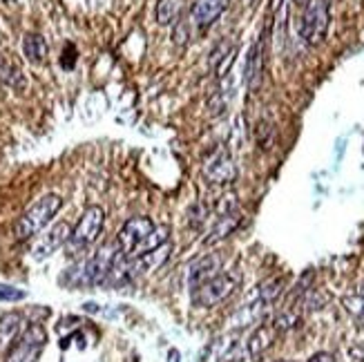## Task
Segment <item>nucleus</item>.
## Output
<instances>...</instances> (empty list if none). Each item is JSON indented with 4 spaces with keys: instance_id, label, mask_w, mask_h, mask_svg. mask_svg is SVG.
Returning a JSON list of instances; mask_svg holds the SVG:
<instances>
[{
    "instance_id": "obj_33",
    "label": "nucleus",
    "mask_w": 364,
    "mask_h": 362,
    "mask_svg": "<svg viewBox=\"0 0 364 362\" xmlns=\"http://www.w3.org/2000/svg\"><path fill=\"white\" fill-rule=\"evenodd\" d=\"M277 362H291V360H277Z\"/></svg>"
},
{
    "instance_id": "obj_4",
    "label": "nucleus",
    "mask_w": 364,
    "mask_h": 362,
    "mask_svg": "<svg viewBox=\"0 0 364 362\" xmlns=\"http://www.w3.org/2000/svg\"><path fill=\"white\" fill-rule=\"evenodd\" d=\"M103 223H105V210L101 206H88L81 212L77 226L72 228V235L65 244L68 253L72 255V258H77L79 253L90 249L92 244L101 237Z\"/></svg>"
},
{
    "instance_id": "obj_12",
    "label": "nucleus",
    "mask_w": 364,
    "mask_h": 362,
    "mask_svg": "<svg viewBox=\"0 0 364 362\" xmlns=\"http://www.w3.org/2000/svg\"><path fill=\"white\" fill-rule=\"evenodd\" d=\"M221 266H223L221 253H208V255H203V258H199L195 264L190 266V271H188V286H190V291H195L197 286H201L203 282L217 278V275L221 273Z\"/></svg>"
},
{
    "instance_id": "obj_14",
    "label": "nucleus",
    "mask_w": 364,
    "mask_h": 362,
    "mask_svg": "<svg viewBox=\"0 0 364 362\" xmlns=\"http://www.w3.org/2000/svg\"><path fill=\"white\" fill-rule=\"evenodd\" d=\"M230 0H195L192 5V20L199 29H208L215 20L226 12Z\"/></svg>"
},
{
    "instance_id": "obj_30",
    "label": "nucleus",
    "mask_w": 364,
    "mask_h": 362,
    "mask_svg": "<svg viewBox=\"0 0 364 362\" xmlns=\"http://www.w3.org/2000/svg\"><path fill=\"white\" fill-rule=\"evenodd\" d=\"M168 358H170V362H179V351L173 349V351H170V354H168Z\"/></svg>"
},
{
    "instance_id": "obj_31",
    "label": "nucleus",
    "mask_w": 364,
    "mask_h": 362,
    "mask_svg": "<svg viewBox=\"0 0 364 362\" xmlns=\"http://www.w3.org/2000/svg\"><path fill=\"white\" fill-rule=\"evenodd\" d=\"M356 293L364 297V284H360V286H358V289H356Z\"/></svg>"
},
{
    "instance_id": "obj_26",
    "label": "nucleus",
    "mask_w": 364,
    "mask_h": 362,
    "mask_svg": "<svg viewBox=\"0 0 364 362\" xmlns=\"http://www.w3.org/2000/svg\"><path fill=\"white\" fill-rule=\"evenodd\" d=\"M27 293L23 289H16V286H9V284H0V300L5 302H20L25 300Z\"/></svg>"
},
{
    "instance_id": "obj_3",
    "label": "nucleus",
    "mask_w": 364,
    "mask_h": 362,
    "mask_svg": "<svg viewBox=\"0 0 364 362\" xmlns=\"http://www.w3.org/2000/svg\"><path fill=\"white\" fill-rule=\"evenodd\" d=\"M331 25V0H306L299 18V36L306 45H322Z\"/></svg>"
},
{
    "instance_id": "obj_27",
    "label": "nucleus",
    "mask_w": 364,
    "mask_h": 362,
    "mask_svg": "<svg viewBox=\"0 0 364 362\" xmlns=\"http://www.w3.org/2000/svg\"><path fill=\"white\" fill-rule=\"evenodd\" d=\"M74 63H77V47H74L72 42H70V45H68L65 49H63L61 65L65 68V70H72V68H74Z\"/></svg>"
},
{
    "instance_id": "obj_23",
    "label": "nucleus",
    "mask_w": 364,
    "mask_h": 362,
    "mask_svg": "<svg viewBox=\"0 0 364 362\" xmlns=\"http://www.w3.org/2000/svg\"><path fill=\"white\" fill-rule=\"evenodd\" d=\"M273 141H275V127H273V123H269V121H260V123H257V143H260V148L269 150V148L273 145Z\"/></svg>"
},
{
    "instance_id": "obj_34",
    "label": "nucleus",
    "mask_w": 364,
    "mask_h": 362,
    "mask_svg": "<svg viewBox=\"0 0 364 362\" xmlns=\"http://www.w3.org/2000/svg\"><path fill=\"white\" fill-rule=\"evenodd\" d=\"M248 3H251V5H253V3H255V0H248Z\"/></svg>"
},
{
    "instance_id": "obj_16",
    "label": "nucleus",
    "mask_w": 364,
    "mask_h": 362,
    "mask_svg": "<svg viewBox=\"0 0 364 362\" xmlns=\"http://www.w3.org/2000/svg\"><path fill=\"white\" fill-rule=\"evenodd\" d=\"M25 331V317L18 311H9L0 317V347H9Z\"/></svg>"
},
{
    "instance_id": "obj_19",
    "label": "nucleus",
    "mask_w": 364,
    "mask_h": 362,
    "mask_svg": "<svg viewBox=\"0 0 364 362\" xmlns=\"http://www.w3.org/2000/svg\"><path fill=\"white\" fill-rule=\"evenodd\" d=\"M184 0H157V20L159 25H175L179 20Z\"/></svg>"
},
{
    "instance_id": "obj_15",
    "label": "nucleus",
    "mask_w": 364,
    "mask_h": 362,
    "mask_svg": "<svg viewBox=\"0 0 364 362\" xmlns=\"http://www.w3.org/2000/svg\"><path fill=\"white\" fill-rule=\"evenodd\" d=\"M277 336H280V331L273 326V322L271 324H260L253 331V336L246 340V345H244L246 356H248V358H260L264 351L275 343Z\"/></svg>"
},
{
    "instance_id": "obj_9",
    "label": "nucleus",
    "mask_w": 364,
    "mask_h": 362,
    "mask_svg": "<svg viewBox=\"0 0 364 362\" xmlns=\"http://www.w3.org/2000/svg\"><path fill=\"white\" fill-rule=\"evenodd\" d=\"M203 177H206L210 184H217V186L232 184V181L237 179V166H235L230 152L217 150L212 155L206 162V166H203Z\"/></svg>"
},
{
    "instance_id": "obj_18",
    "label": "nucleus",
    "mask_w": 364,
    "mask_h": 362,
    "mask_svg": "<svg viewBox=\"0 0 364 362\" xmlns=\"http://www.w3.org/2000/svg\"><path fill=\"white\" fill-rule=\"evenodd\" d=\"M23 54L29 63L40 65L47 58V42L40 34H25L23 38Z\"/></svg>"
},
{
    "instance_id": "obj_17",
    "label": "nucleus",
    "mask_w": 364,
    "mask_h": 362,
    "mask_svg": "<svg viewBox=\"0 0 364 362\" xmlns=\"http://www.w3.org/2000/svg\"><path fill=\"white\" fill-rule=\"evenodd\" d=\"M266 306H269V304H264V302L260 300V297H257V300H255L253 304L242 306L239 311L230 317V326H232V329H246V326H251V324H257V322L262 320Z\"/></svg>"
},
{
    "instance_id": "obj_29",
    "label": "nucleus",
    "mask_w": 364,
    "mask_h": 362,
    "mask_svg": "<svg viewBox=\"0 0 364 362\" xmlns=\"http://www.w3.org/2000/svg\"><path fill=\"white\" fill-rule=\"evenodd\" d=\"M85 311H90V313H99L101 308H99V304H94V302H88L85 304Z\"/></svg>"
},
{
    "instance_id": "obj_28",
    "label": "nucleus",
    "mask_w": 364,
    "mask_h": 362,
    "mask_svg": "<svg viewBox=\"0 0 364 362\" xmlns=\"http://www.w3.org/2000/svg\"><path fill=\"white\" fill-rule=\"evenodd\" d=\"M306 362H335V356H333V354H329V351H319V354L310 356Z\"/></svg>"
},
{
    "instance_id": "obj_22",
    "label": "nucleus",
    "mask_w": 364,
    "mask_h": 362,
    "mask_svg": "<svg viewBox=\"0 0 364 362\" xmlns=\"http://www.w3.org/2000/svg\"><path fill=\"white\" fill-rule=\"evenodd\" d=\"M235 52V47L230 45L228 40H221L219 45L210 52V56H208V68L210 70H215V72H221V68L226 65V56H230Z\"/></svg>"
},
{
    "instance_id": "obj_11",
    "label": "nucleus",
    "mask_w": 364,
    "mask_h": 362,
    "mask_svg": "<svg viewBox=\"0 0 364 362\" xmlns=\"http://www.w3.org/2000/svg\"><path fill=\"white\" fill-rule=\"evenodd\" d=\"M264 68H266V38L260 36L248 49L246 68H244V81L248 85L251 92L260 90V85L264 81Z\"/></svg>"
},
{
    "instance_id": "obj_24",
    "label": "nucleus",
    "mask_w": 364,
    "mask_h": 362,
    "mask_svg": "<svg viewBox=\"0 0 364 362\" xmlns=\"http://www.w3.org/2000/svg\"><path fill=\"white\" fill-rule=\"evenodd\" d=\"M299 324V315L295 313V311H284V313H280L273 320V326L277 329L280 333H284V331H288V329H293V326H297Z\"/></svg>"
},
{
    "instance_id": "obj_8",
    "label": "nucleus",
    "mask_w": 364,
    "mask_h": 362,
    "mask_svg": "<svg viewBox=\"0 0 364 362\" xmlns=\"http://www.w3.org/2000/svg\"><path fill=\"white\" fill-rule=\"evenodd\" d=\"M170 253H173V244L166 242V244H161V246H157L152 251H145V253H139V255H132V258H125L123 255L130 280L136 282L139 278H143V275L161 269V266L168 262Z\"/></svg>"
},
{
    "instance_id": "obj_6",
    "label": "nucleus",
    "mask_w": 364,
    "mask_h": 362,
    "mask_svg": "<svg viewBox=\"0 0 364 362\" xmlns=\"http://www.w3.org/2000/svg\"><path fill=\"white\" fill-rule=\"evenodd\" d=\"M237 282H239L237 275L219 273L217 278L203 282L201 286H197V289L192 291V302H195L197 306H203V308L217 306L226 300V297L232 295V291L237 289Z\"/></svg>"
},
{
    "instance_id": "obj_25",
    "label": "nucleus",
    "mask_w": 364,
    "mask_h": 362,
    "mask_svg": "<svg viewBox=\"0 0 364 362\" xmlns=\"http://www.w3.org/2000/svg\"><path fill=\"white\" fill-rule=\"evenodd\" d=\"M208 212H210V208H208L206 204H201V201H199V204H195V206L190 208V212H188V221H190L195 228H199L201 223L208 219Z\"/></svg>"
},
{
    "instance_id": "obj_5",
    "label": "nucleus",
    "mask_w": 364,
    "mask_h": 362,
    "mask_svg": "<svg viewBox=\"0 0 364 362\" xmlns=\"http://www.w3.org/2000/svg\"><path fill=\"white\" fill-rule=\"evenodd\" d=\"M155 228H157V223L150 217L139 215V217L127 219L121 226L119 235H116V244H119L121 255H125V258H132V255L145 253Z\"/></svg>"
},
{
    "instance_id": "obj_7",
    "label": "nucleus",
    "mask_w": 364,
    "mask_h": 362,
    "mask_svg": "<svg viewBox=\"0 0 364 362\" xmlns=\"http://www.w3.org/2000/svg\"><path fill=\"white\" fill-rule=\"evenodd\" d=\"M45 343H47L45 329L40 324H29L16 340V345L9 351L5 362H38L42 349H45Z\"/></svg>"
},
{
    "instance_id": "obj_10",
    "label": "nucleus",
    "mask_w": 364,
    "mask_h": 362,
    "mask_svg": "<svg viewBox=\"0 0 364 362\" xmlns=\"http://www.w3.org/2000/svg\"><path fill=\"white\" fill-rule=\"evenodd\" d=\"M72 235V226L68 221H58L54 223L45 235H42L36 244L34 249H31V255H34V260H47L49 255H54L61 246H65L68 239Z\"/></svg>"
},
{
    "instance_id": "obj_13",
    "label": "nucleus",
    "mask_w": 364,
    "mask_h": 362,
    "mask_svg": "<svg viewBox=\"0 0 364 362\" xmlns=\"http://www.w3.org/2000/svg\"><path fill=\"white\" fill-rule=\"evenodd\" d=\"M239 223H242L239 208L228 210V212H219L217 221L212 223V228H210V233L206 235V239H203V244H206V246H215V244H219V242L226 239L228 235H232L235 228H237Z\"/></svg>"
},
{
    "instance_id": "obj_32",
    "label": "nucleus",
    "mask_w": 364,
    "mask_h": 362,
    "mask_svg": "<svg viewBox=\"0 0 364 362\" xmlns=\"http://www.w3.org/2000/svg\"><path fill=\"white\" fill-rule=\"evenodd\" d=\"M295 3H297V5H304V3H306V0H295Z\"/></svg>"
},
{
    "instance_id": "obj_21",
    "label": "nucleus",
    "mask_w": 364,
    "mask_h": 362,
    "mask_svg": "<svg viewBox=\"0 0 364 362\" xmlns=\"http://www.w3.org/2000/svg\"><path fill=\"white\" fill-rule=\"evenodd\" d=\"M284 284H286L284 278H273L269 282H264L260 286V295H257V297H260L264 304H273L277 297L284 293Z\"/></svg>"
},
{
    "instance_id": "obj_1",
    "label": "nucleus",
    "mask_w": 364,
    "mask_h": 362,
    "mask_svg": "<svg viewBox=\"0 0 364 362\" xmlns=\"http://www.w3.org/2000/svg\"><path fill=\"white\" fill-rule=\"evenodd\" d=\"M121 255L119 244L114 242H105L99 251H94L88 260H81L77 266L63 275L61 282H65L72 289H83V286H101V282L105 280V275L110 273L112 264L116 262V258Z\"/></svg>"
},
{
    "instance_id": "obj_2",
    "label": "nucleus",
    "mask_w": 364,
    "mask_h": 362,
    "mask_svg": "<svg viewBox=\"0 0 364 362\" xmlns=\"http://www.w3.org/2000/svg\"><path fill=\"white\" fill-rule=\"evenodd\" d=\"M63 206V197L61 195H42L40 199H36L34 204H31L23 215H20V219L16 221V239H31L36 237L38 233L47 226V223L54 219V215L61 210Z\"/></svg>"
},
{
    "instance_id": "obj_20",
    "label": "nucleus",
    "mask_w": 364,
    "mask_h": 362,
    "mask_svg": "<svg viewBox=\"0 0 364 362\" xmlns=\"http://www.w3.org/2000/svg\"><path fill=\"white\" fill-rule=\"evenodd\" d=\"M0 81L14 90H23L25 88V77L14 63H9L7 58H0Z\"/></svg>"
}]
</instances>
